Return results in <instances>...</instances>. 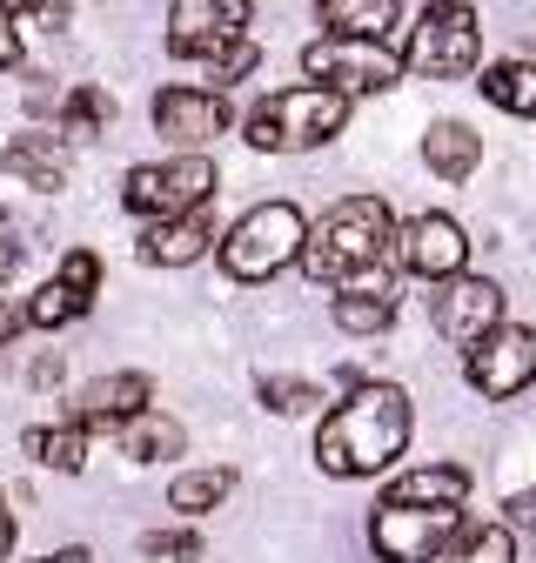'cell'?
I'll return each instance as SVG.
<instances>
[{"mask_svg":"<svg viewBox=\"0 0 536 563\" xmlns=\"http://www.w3.org/2000/svg\"><path fill=\"white\" fill-rule=\"evenodd\" d=\"M410 437H416L410 389H395V383H356L343 402L322 416V430H315V470L335 476V483L382 476V470H395L402 450H410Z\"/></svg>","mask_w":536,"mask_h":563,"instance_id":"6da1fadb","label":"cell"},{"mask_svg":"<svg viewBox=\"0 0 536 563\" xmlns=\"http://www.w3.org/2000/svg\"><path fill=\"white\" fill-rule=\"evenodd\" d=\"M395 216H389V201L382 195H343L328 208V216L309 229V249H302V275L309 282H335L343 289L349 275L376 268L395 255Z\"/></svg>","mask_w":536,"mask_h":563,"instance_id":"7a4b0ae2","label":"cell"},{"mask_svg":"<svg viewBox=\"0 0 536 563\" xmlns=\"http://www.w3.org/2000/svg\"><path fill=\"white\" fill-rule=\"evenodd\" d=\"M349 95H335L322 81H302V88H282V95H268L248 108L242 134H248V148L261 155H302V148H322V141H335L349 128Z\"/></svg>","mask_w":536,"mask_h":563,"instance_id":"3957f363","label":"cell"},{"mask_svg":"<svg viewBox=\"0 0 536 563\" xmlns=\"http://www.w3.org/2000/svg\"><path fill=\"white\" fill-rule=\"evenodd\" d=\"M309 249V222L295 201H255L248 216L222 235V268L228 282H276L282 268H295Z\"/></svg>","mask_w":536,"mask_h":563,"instance_id":"277c9868","label":"cell"},{"mask_svg":"<svg viewBox=\"0 0 536 563\" xmlns=\"http://www.w3.org/2000/svg\"><path fill=\"white\" fill-rule=\"evenodd\" d=\"M402 60H410V75H423V81H462V75H477V60H483V21H477V8H469V0H429V8L416 14V27H410Z\"/></svg>","mask_w":536,"mask_h":563,"instance_id":"5b68a950","label":"cell"},{"mask_svg":"<svg viewBox=\"0 0 536 563\" xmlns=\"http://www.w3.org/2000/svg\"><path fill=\"white\" fill-rule=\"evenodd\" d=\"M402 47L395 41H356V34H322V41H309L302 47V75L309 81H322V88H335V95H389L395 81H402Z\"/></svg>","mask_w":536,"mask_h":563,"instance_id":"8992f818","label":"cell"},{"mask_svg":"<svg viewBox=\"0 0 536 563\" xmlns=\"http://www.w3.org/2000/svg\"><path fill=\"white\" fill-rule=\"evenodd\" d=\"M215 188H222V175H215L209 155H168V162L127 168L121 201L134 208V216H148V222H168V216H194V208H209Z\"/></svg>","mask_w":536,"mask_h":563,"instance_id":"52a82bcc","label":"cell"},{"mask_svg":"<svg viewBox=\"0 0 536 563\" xmlns=\"http://www.w3.org/2000/svg\"><path fill=\"white\" fill-rule=\"evenodd\" d=\"M462 530H469L462 510H416V504H389V497L369 510V550L382 563H443Z\"/></svg>","mask_w":536,"mask_h":563,"instance_id":"ba28073f","label":"cell"},{"mask_svg":"<svg viewBox=\"0 0 536 563\" xmlns=\"http://www.w3.org/2000/svg\"><path fill=\"white\" fill-rule=\"evenodd\" d=\"M462 383L483 402H516L536 383V329L529 322H503L477 349H462Z\"/></svg>","mask_w":536,"mask_h":563,"instance_id":"9c48e42d","label":"cell"},{"mask_svg":"<svg viewBox=\"0 0 536 563\" xmlns=\"http://www.w3.org/2000/svg\"><path fill=\"white\" fill-rule=\"evenodd\" d=\"M395 262H402V275H416V282H456V275H469V235H462L456 216L423 208V216L402 222Z\"/></svg>","mask_w":536,"mask_h":563,"instance_id":"30bf717a","label":"cell"},{"mask_svg":"<svg viewBox=\"0 0 536 563\" xmlns=\"http://www.w3.org/2000/svg\"><path fill=\"white\" fill-rule=\"evenodd\" d=\"M429 322L443 342L456 349H477L483 335L503 329V289L490 275H456V282H436V296H429Z\"/></svg>","mask_w":536,"mask_h":563,"instance_id":"8fae6325","label":"cell"},{"mask_svg":"<svg viewBox=\"0 0 536 563\" xmlns=\"http://www.w3.org/2000/svg\"><path fill=\"white\" fill-rule=\"evenodd\" d=\"M228 128H235V114H228L222 88H161L155 95V134L175 141V155H201Z\"/></svg>","mask_w":536,"mask_h":563,"instance_id":"7c38bea8","label":"cell"},{"mask_svg":"<svg viewBox=\"0 0 536 563\" xmlns=\"http://www.w3.org/2000/svg\"><path fill=\"white\" fill-rule=\"evenodd\" d=\"M248 8H255V0H175V14H168V54L209 67L228 41L248 34Z\"/></svg>","mask_w":536,"mask_h":563,"instance_id":"4fadbf2b","label":"cell"},{"mask_svg":"<svg viewBox=\"0 0 536 563\" xmlns=\"http://www.w3.org/2000/svg\"><path fill=\"white\" fill-rule=\"evenodd\" d=\"M395 302H402L395 268H389V262H376V268L349 275L343 289H335L328 316H335V329H343V335H382V329L395 322Z\"/></svg>","mask_w":536,"mask_h":563,"instance_id":"5bb4252c","label":"cell"},{"mask_svg":"<svg viewBox=\"0 0 536 563\" xmlns=\"http://www.w3.org/2000/svg\"><path fill=\"white\" fill-rule=\"evenodd\" d=\"M155 409V383L142 369H114V376H94L75 402V422H88V430H127L134 416Z\"/></svg>","mask_w":536,"mask_h":563,"instance_id":"9a60e30c","label":"cell"},{"mask_svg":"<svg viewBox=\"0 0 536 563\" xmlns=\"http://www.w3.org/2000/svg\"><path fill=\"white\" fill-rule=\"evenodd\" d=\"M209 249H215V216H209V208L148 222V235H142V262L148 268H188V262H201Z\"/></svg>","mask_w":536,"mask_h":563,"instance_id":"2e32d148","label":"cell"},{"mask_svg":"<svg viewBox=\"0 0 536 563\" xmlns=\"http://www.w3.org/2000/svg\"><path fill=\"white\" fill-rule=\"evenodd\" d=\"M423 168L436 175V181H469L483 168V134L469 128V121H429L423 128Z\"/></svg>","mask_w":536,"mask_h":563,"instance_id":"e0dca14e","label":"cell"},{"mask_svg":"<svg viewBox=\"0 0 536 563\" xmlns=\"http://www.w3.org/2000/svg\"><path fill=\"white\" fill-rule=\"evenodd\" d=\"M389 504H416V510H462L469 504V470L462 463H423V470H402L389 489Z\"/></svg>","mask_w":536,"mask_h":563,"instance_id":"ac0fdd59","label":"cell"},{"mask_svg":"<svg viewBox=\"0 0 536 563\" xmlns=\"http://www.w3.org/2000/svg\"><path fill=\"white\" fill-rule=\"evenodd\" d=\"M477 88H483L490 108H503V114H516V121H536V54H503V60H490Z\"/></svg>","mask_w":536,"mask_h":563,"instance_id":"d6986e66","label":"cell"},{"mask_svg":"<svg viewBox=\"0 0 536 563\" xmlns=\"http://www.w3.org/2000/svg\"><path fill=\"white\" fill-rule=\"evenodd\" d=\"M0 175H14V181H27V188H41V195L67 188V162H60V148H54L47 134L8 141V148H0Z\"/></svg>","mask_w":536,"mask_h":563,"instance_id":"ffe728a7","label":"cell"},{"mask_svg":"<svg viewBox=\"0 0 536 563\" xmlns=\"http://www.w3.org/2000/svg\"><path fill=\"white\" fill-rule=\"evenodd\" d=\"M395 21H402V0H322V27H328V34L389 41Z\"/></svg>","mask_w":536,"mask_h":563,"instance_id":"44dd1931","label":"cell"},{"mask_svg":"<svg viewBox=\"0 0 536 563\" xmlns=\"http://www.w3.org/2000/svg\"><path fill=\"white\" fill-rule=\"evenodd\" d=\"M228 497H235V470H181L168 483V510H181V517H209Z\"/></svg>","mask_w":536,"mask_h":563,"instance_id":"7402d4cb","label":"cell"},{"mask_svg":"<svg viewBox=\"0 0 536 563\" xmlns=\"http://www.w3.org/2000/svg\"><path fill=\"white\" fill-rule=\"evenodd\" d=\"M27 456L41 470H60V476H75L88 463V422H54V430H27Z\"/></svg>","mask_w":536,"mask_h":563,"instance_id":"603a6c76","label":"cell"},{"mask_svg":"<svg viewBox=\"0 0 536 563\" xmlns=\"http://www.w3.org/2000/svg\"><path fill=\"white\" fill-rule=\"evenodd\" d=\"M181 450H188V430H181L175 416L148 409V416L127 422V456H134V463H161V456H181Z\"/></svg>","mask_w":536,"mask_h":563,"instance_id":"cb8c5ba5","label":"cell"},{"mask_svg":"<svg viewBox=\"0 0 536 563\" xmlns=\"http://www.w3.org/2000/svg\"><path fill=\"white\" fill-rule=\"evenodd\" d=\"M108 121H114V95L108 88H67V101H60V134L67 141H94V134H108Z\"/></svg>","mask_w":536,"mask_h":563,"instance_id":"d4e9b609","label":"cell"},{"mask_svg":"<svg viewBox=\"0 0 536 563\" xmlns=\"http://www.w3.org/2000/svg\"><path fill=\"white\" fill-rule=\"evenodd\" d=\"M516 556H523V543H516L510 523H469V530L449 543L443 563H516Z\"/></svg>","mask_w":536,"mask_h":563,"instance_id":"484cf974","label":"cell"},{"mask_svg":"<svg viewBox=\"0 0 536 563\" xmlns=\"http://www.w3.org/2000/svg\"><path fill=\"white\" fill-rule=\"evenodd\" d=\"M75 316H88V296H75L67 282H41V289L27 296V329H67Z\"/></svg>","mask_w":536,"mask_h":563,"instance_id":"4316f807","label":"cell"},{"mask_svg":"<svg viewBox=\"0 0 536 563\" xmlns=\"http://www.w3.org/2000/svg\"><path fill=\"white\" fill-rule=\"evenodd\" d=\"M255 396H261V409H276V416H309V409H322V389H315L309 376H261Z\"/></svg>","mask_w":536,"mask_h":563,"instance_id":"83f0119b","label":"cell"},{"mask_svg":"<svg viewBox=\"0 0 536 563\" xmlns=\"http://www.w3.org/2000/svg\"><path fill=\"white\" fill-rule=\"evenodd\" d=\"M255 60H261V47L242 34V41H228V47L209 60V81H215V88H235V81H248V75H255Z\"/></svg>","mask_w":536,"mask_h":563,"instance_id":"f1b7e54d","label":"cell"},{"mask_svg":"<svg viewBox=\"0 0 536 563\" xmlns=\"http://www.w3.org/2000/svg\"><path fill=\"white\" fill-rule=\"evenodd\" d=\"M60 282H67V289H75V296H101V255H88V249H75V255H60V268H54Z\"/></svg>","mask_w":536,"mask_h":563,"instance_id":"f546056e","label":"cell"},{"mask_svg":"<svg viewBox=\"0 0 536 563\" xmlns=\"http://www.w3.org/2000/svg\"><path fill=\"white\" fill-rule=\"evenodd\" d=\"M8 8H14V21L21 27H67V0H8Z\"/></svg>","mask_w":536,"mask_h":563,"instance_id":"4dcf8cb0","label":"cell"},{"mask_svg":"<svg viewBox=\"0 0 536 563\" xmlns=\"http://www.w3.org/2000/svg\"><path fill=\"white\" fill-rule=\"evenodd\" d=\"M142 550H148V556H181V563H194V556H201V537H194V530H155V537H142Z\"/></svg>","mask_w":536,"mask_h":563,"instance_id":"1f68e13d","label":"cell"},{"mask_svg":"<svg viewBox=\"0 0 536 563\" xmlns=\"http://www.w3.org/2000/svg\"><path fill=\"white\" fill-rule=\"evenodd\" d=\"M503 523L510 530H536V483L516 489V497H503Z\"/></svg>","mask_w":536,"mask_h":563,"instance_id":"d6a6232c","label":"cell"},{"mask_svg":"<svg viewBox=\"0 0 536 563\" xmlns=\"http://www.w3.org/2000/svg\"><path fill=\"white\" fill-rule=\"evenodd\" d=\"M0 67H21V21L8 0H0Z\"/></svg>","mask_w":536,"mask_h":563,"instance_id":"836d02e7","label":"cell"},{"mask_svg":"<svg viewBox=\"0 0 536 563\" xmlns=\"http://www.w3.org/2000/svg\"><path fill=\"white\" fill-rule=\"evenodd\" d=\"M21 322H27V309H14L8 296H0V349H8V342H14V329H21Z\"/></svg>","mask_w":536,"mask_h":563,"instance_id":"e575fe53","label":"cell"},{"mask_svg":"<svg viewBox=\"0 0 536 563\" xmlns=\"http://www.w3.org/2000/svg\"><path fill=\"white\" fill-rule=\"evenodd\" d=\"M41 563H94V556H88V550H81V543H67V550H47V556H41Z\"/></svg>","mask_w":536,"mask_h":563,"instance_id":"d590c367","label":"cell"},{"mask_svg":"<svg viewBox=\"0 0 536 563\" xmlns=\"http://www.w3.org/2000/svg\"><path fill=\"white\" fill-rule=\"evenodd\" d=\"M8 550H14V517L0 510V563H8Z\"/></svg>","mask_w":536,"mask_h":563,"instance_id":"8d00e7d4","label":"cell"},{"mask_svg":"<svg viewBox=\"0 0 536 563\" xmlns=\"http://www.w3.org/2000/svg\"><path fill=\"white\" fill-rule=\"evenodd\" d=\"M0 510H8V489H0Z\"/></svg>","mask_w":536,"mask_h":563,"instance_id":"74e56055","label":"cell"}]
</instances>
